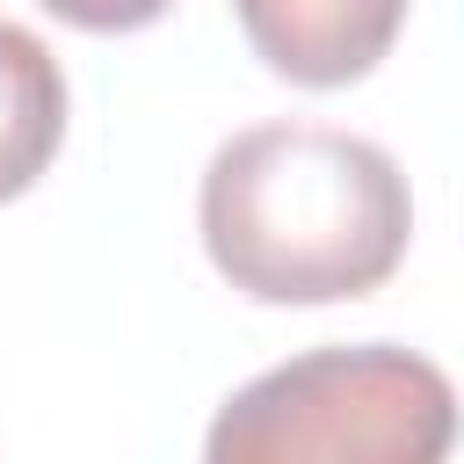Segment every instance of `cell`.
Instances as JSON below:
<instances>
[{
	"label": "cell",
	"mask_w": 464,
	"mask_h": 464,
	"mask_svg": "<svg viewBox=\"0 0 464 464\" xmlns=\"http://www.w3.org/2000/svg\"><path fill=\"white\" fill-rule=\"evenodd\" d=\"M210 268L254 304H341L392 283L413 239V188L377 138L326 123L232 130L196 188Z\"/></svg>",
	"instance_id": "obj_1"
},
{
	"label": "cell",
	"mask_w": 464,
	"mask_h": 464,
	"mask_svg": "<svg viewBox=\"0 0 464 464\" xmlns=\"http://www.w3.org/2000/svg\"><path fill=\"white\" fill-rule=\"evenodd\" d=\"M450 370L399 341L304 348L246 377L203 428V464H450Z\"/></svg>",
	"instance_id": "obj_2"
},
{
	"label": "cell",
	"mask_w": 464,
	"mask_h": 464,
	"mask_svg": "<svg viewBox=\"0 0 464 464\" xmlns=\"http://www.w3.org/2000/svg\"><path fill=\"white\" fill-rule=\"evenodd\" d=\"M413 0H232L254 58L290 87H348L384 65Z\"/></svg>",
	"instance_id": "obj_3"
},
{
	"label": "cell",
	"mask_w": 464,
	"mask_h": 464,
	"mask_svg": "<svg viewBox=\"0 0 464 464\" xmlns=\"http://www.w3.org/2000/svg\"><path fill=\"white\" fill-rule=\"evenodd\" d=\"M65 145V65L51 44L0 14V203L29 196Z\"/></svg>",
	"instance_id": "obj_4"
},
{
	"label": "cell",
	"mask_w": 464,
	"mask_h": 464,
	"mask_svg": "<svg viewBox=\"0 0 464 464\" xmlns=\"http://www.w3.org/2000/svg\"><path fill=\"white\" fill-rule=\"evenodd\" d=\"M44 14H58L65 29H87V36H123V29H145L160 22L174 0H36Z\"/></svg>",
	"instance_id": "obj_5"
}]
</instances>
